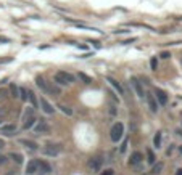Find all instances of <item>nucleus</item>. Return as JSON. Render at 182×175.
<instances>
[{
	"label": "nucleus",
	"instance_id": "1",
	"mask_svg": "<svg viewBox=\"0 0 182 175\" xmlns=\"http://www.w3.org/2000/svg\"><path fill=\"white\" fill-rule=\"evenodd\" d=\"M55 82L60 84V85H69V84L74 82V76L66 71H58L55 74Z\"/></svg>",
	"mask_w": 182,
	"mask_h": 175
},
{
	"label": "nucleus",
	"instance_id": "2",
	"mask_svg": "<svg viewBox=\"0 0 182 175\" xmlns=\"http://www.w3.org/2000/svg\"><path fill=\"white\" fill-rule=\"evenodd\" d=\"M124 135V124L123 122H116L115 125L111 127V132H110V137L115 143H118Z\"/></svg>",
	"mask_w": 182,
	"mask_h": 175
},
{
	"label": "nucleus",
	"instance_id": "3",
	"mask_svg": "<svg viewBox=\"0 0 182 175\" xmlns=\"http://www.w3.org/2000/svg\"><path fill=\"white\" fill-rule=\"evenodd\" d=\"M63 151V146L61 145H45L44 146V153L47 156H56Z\"/></svg>",
	"mask_w": 182,
	"mask_h": 175
},
{
	"label": "nucleus",
	"instance_id": "4",
	"mask_svg": "<svg viewBox=\"0 0 182 175\" xmlns=\"http://www.w3.org/2000/svg\"><path fill=\"white\" fill-rule=\"evenodd\" d=\"M131 84H132L134 90H135V92H137V95H139L140 98H144V96H145V93H144V87H142V84H140V80L137 79V77H132V79H131Z\"/></svg>",
	"mask_w": 182,
	"mask_h": 175
},
{
	"label": "nucleus",
	"instance_id": "5",
	"mask_svg": "<svg viewBox=\"0 0 182 175\" xmlns=\"http://www.w3.org/2000/svg\"><path fill=\"white\" fill-rule=\"evenodd\" d=\"M155 98L158 100V103L160 104L168 103V95H166L165 90H161V89H155Z\"/></svg>",
	"mask_w": 182,
	"mask_h": 175
},
{
	"label": "nucleus",
	"instance_id": "6",
	"mask_svg": "<svg viewBox=\"0 0 182 175\" xmlns=\"http://www.w3.org/2000/svg\"><path fill=\"white\" fill-rule=\"evenodd\" d=\"M40 108H42V111L45 114H53V113H55V108H53L52 104H50L45 98H44V96L40 98Z\"/></svg>",
	"mask_w": 182,
	"mask_h": 175
},
{
	"label": "nucleus",
	"instance_id": "7",
	"mask_svg": "<svg viewBox=\"0 0 182 175\" xmlns=\"http://www.w3.org/2000/svg\"><path fill=\"white\" fill-rule=\"evenodd\" d=\"M35 84H37V87H39V89H42L44 92H52V93L55 92V93H58V90H56V89H50L42 77H37V79H35Z\"/></svg>",
	"mask_w": 182,
	"mask_h": 175
},
{
	"label": "nucleus",
	"instance_id": "8",
	"mask_svg": "<svg viewBox=\"0 0 182 175\" xmlns=\"http://www.w3.org/2000/svg\"><path fill=\"white\" fill-rule=\"evenodd\" d=\"M0 132L3 135H7V137H11V135L16 132V125H13V124H8V125H2V129H0Z\"/></svg>",
	"mask_w": 182,
	"mask_h": 175
},
{
	"label": "nucleus",
	"instance_id": "9",
	"mask_svg": "<svg viewBox=\"0 0 182 175\" xmlns=\"http://www.w3.org/2000/svg\"><path fill=\"white\" fill-rule=\"evenodd\" d=\"M147 103L148 106H150V109L153 111V113H156L158 111V103H156V98H155V95H150V93H147Z\"/></svg>",
	"mask_w": 182,
	"mask_h": 175
},
{
	"label": "nucleus",
	"instance_id": "10",
	"mask_svg": "<svg viewBox=\"0 0 182 175\" xmlns=\"http://www.w3.org/2000/svg\"><path fill=\"white\" fill-rule=\"evenodd\" d=\"M50 132V127L45 124V120L40 119V122H39V125L35 127V133H49Z\"/></svg>",
	"mask_w": 182,
	"mask_h": 175
},
{
	"label": "nucleus",
	"instance_id": "11",
	"mask_svg": "<svg viewBox=\"0 0 182 175\" xmlns=\"http://www.w3.org/2000/svg\"><path fill=\"white\" fill-rule=\"evenodd\" d=\"M144 159V154L140 151H135V153H132V156H131V159H129V164L131 165H137L140 161Z\"/></svg>",
	"mask_w": 182,
	"mask_h": 175
},
{
	"label": "nucleus",
	"instance_id": "12",
	"mask_svg": "<svg viewBox=\"0 0 182 175\" xmlns=\"http://www.w3.org/2000/svg\"><path fill=\"white\" fill-rule=\"evenodd\" d=\"M37 167H39V161H29L28 165H26V174L32 175L34 172H37Z\"/></svg>",
	"mask_w": 182,
	"mask_h": 175
},
{
	"label": "nucleus",
	"instance_id": "13",
	"mask_svg": "<svg viewBox=\"0 0 182 175\" xmlns=\"http://www.w3.org/2000/svg\"><path fill=\"white\" fill-rule=\"evenodd\" d=\"M39 170L42 172L44 175H49L50 172H52V167H50V164H47L45 161H39Z\"/></svg>",
	"mask_w": 182,
	"mask_h": 175
},
{
	"label": "nucleus",
	"instance_id": "14",
	"mask_svg": "<svg viewBox=\"0 0 182 175\" xmlns=\"http://www.w3.org/2000/svg\"><path fill=\"white\" fill-rule=\"evenodd\" d=\"M100 165H102V159H98V158H94V159L89 161V167H90L92 170H95V172L100 170Z\"/></svg>",
	"mask_w": 182,
	"mask_h": 175
},
{
	"label": "nucleus",
	"instance_id": "15",
	"mask_svg": "<svg viewBox=\"0 0 182 175\" xmlns=\"http://www.w3.org/2000/svg\"><path fill=\"white\" fill-rule=\"evenodd\" d=\"M19 143L24 145L26 148H29V149H32V151H35V149L39 148V145L35 143V141H32V140H19Z\"/></svg>",
	"mask_w": 182,
	"mask_h": 175
},
{
	"label": "nucleus",
	"instance_id": "16",
	"mask_svg": "<svg viewBox=\"0 0 182 175\" xmlns=\"http://www.w3.org/2000/svg\"><path fill=\"white\" fill-rule=\"evenodd\" d=\"M106 80H108V82H110V84H111V85H113V87H115V89H116V90H118V92H119V95H123V93H124L123 87L119 85V82H116V80H115V79H113V77H106Z\"/></svg>",
	"mask_w": 182,
	"mask_h": 175
},
{
	"label": "nucleus",
	"instance_id": "17",
	"mask_svg": "<svg viewBox=\"0 0 182 175\" xmlns=\"http://www.w3.org/2000/svg\"><path fill=\"white\" fill-rule=\"evenodd\" d=\"M10 159H13L16 164H23V156L19 154V153H10V156H8Z\"/></svg>",
	"mask_w": 182,
	"mask_h": 175
},
{
	"label": "nucleus",
	"instance_id": "18",
	"mask_svg": "<svg viewBox=\"0 0 182 175\" xmlns=\"http://www.w3.org/2000/svg\"><path fill=\"white\" fill-rule=\"evenodd\" d=\"M77 77H79V79L82 80L84 84H90V82H92V77H89L87 74H84V72H79V74H77Z\"/></svg>",
	"mask_w": 182,
	"mask_h": 175
},
{
	"label": "nucleus",
	"instance_id": "19",
	"mask_svg": "<svg viewBox=\"0 0 182 175\" xmlns=\"http://www.w3.org/2000/svg\"><path fill=\"white\" fill-rule=\"evenodd\" d=\"M58 108L61 109V113H63V114H66V116H73V109H71V108L65 106V104H58Z\"/></svg>",
	"mask_w": 182,
	"mask_h": 175
},
{
	"label": "nucleus",
	"instance_id": "20",
	"mask_svg": "<svg viewBox=\"0 0 182 175\" xmlns=\"http://www.w3.org/2000/svg\"><path fill=\"white\" fill-rule=\"evenodd\" d=\"M28 100H29V101H31V104H32V106H37V100H35V95H34V93H32L31 92V90H28Z\"/></svg>",
	"mask_w": 182,
	"mask_h": 175
},
{
	"label": "nucleus",
	"instance_id": "21",
	"mask_svg": "<svg viewBox=\"0 0 182 175\" xmlns=\"http://www.w3.org/2000/svg\"><path fill=\"white\" fill-rule=\"evenodd\" d=\"M153 143H155V146H156V149L161 148V132H156V135H155V138H153Z\"/></svg>",
	"mask_w": 182,
	"mask_h": 175
},
{
	"label": "nucleus",
	"instance_id": "22",
	"mask_svg": "<svg viewBox=\"0 0 182 175\" xmlns=\"http://www.w3.org/2000/svg\"><path fill=\"white\" fill-rule=\"evenodd\" d=\"M10 92H11V96H15V98L19 96V89L16 85H10Z\"/></svg>",
	"mask_w": 182,
	"mask_h": 175
},
{
	"label": "nucleus",
	"instance_id": "23",
	"mask_svg": "<svg viewBox=\"0 0 182 175\" xmlns=\"http://www.w3.org/2000/svg\"><path fill=\"white\" fill-rule=\"evenodd\" d=\"M147 156H148V164H155V154H153V151L151 149H147Z\"/></svg>",
	"mask_w": 182,
	"mask_h": 175
},
{
	"label": "nucleus",
	"instance_id": "24",
	"mask_svg": "<svg viewBox=\"0 0 182 175\" xmlns=\"http://www.w3.org/2000/svg\"><path fill=\"white\" fill-rule=\"evenodd\" d=\"M19 96L23 101H28V90L26 89H19Z\"/></svg>",
	"mask_w": 182,
	"mask_h": 175
},
{
	"label": "nucleus",
	"instance_id": "25",
	"mask_svg": "<svg viewBox=\"0 0 182 175\" xmlns=\"http://www.w3.org/2000/svg\"><path fill=\"white\" fill-rule=\"evenodd\" d=\"M161 170H163V162H158V164L153 167V174H160Z\"/></svg>",
	"mask_w": 182,
	"mask_h": 175
},
{
	"label": "nucleus",
	"instance_id": "26",
	"mask_svg": "<svg viewBox=\"0 0 182 175\" xmlns=\"http://www.w3.org/2000/svg\"><path fill=\"white\" fill-rule=\"evenodd\" d=\"M150 68L153 69V71H156V68H158V61H156V58H151V59H150Z\"/></svg>",
	"mask_w": 182,
	"mask_h": 175
},
{
	"label": "nucleus",
	"instance_id": "27",
	"mask_svg": "<svg viewBox=\"0 0 182 175\" xmlns=\"http://www.w3.org/2000/svg\"><path fill=\"white\" fill-rule=\"evenodd\" d=\"M100 175H115V170H113V169H106V170H103Z\"/></svg>",
	"mask_w": 182,
	"mask_h": 175
},
{
	"label": "nucleus",
	"instance_id": "28",
	"mask_svg": "<svg viewBox=\"0 0 182 175\" xmlns=\"http://www.w3.org/2000/svg\"><path fill=\"white\" fill-rule=\"evenodd\" d=\"M169 56H171V53L169 52H161V58H165V59H168Z\"/></svg>",
	"mask_w": 182,
	"mask_h": 175
},
{
	"label": "nucleus",
	"instance_id": "29",
	"mask_svg": "<svg viewBox=\"0 0 182 175\" xmlns=\"http://www.w3.org/2000/svg\"><path fill=\"white\" fill-rule=\"evenodd\" d=\"M7 161H8V159H7V156H3V154L0 156V165H3Z\"/></svg>",
	"mask_w": 182,
	"mask_h": 175
},
{
	"label": "nucleus",
	"instance_id": "30",
	"mask_svg": "<svg viewBox=\"0 0 182 175\" xmlns=\"http://www.w3.org/2000/svg\"><path fill=\"white\" fill-rule=\"evenodd\" d=\"M13 58H0V64H3V63H10Z\"/></svg>",
	"mask_w": 182,
	"mask_h": 175
},
{
	"label": "nucleus",
	"instance_id": "31",
	"mask_svg": "<svg viewBox=\"0 0 182 175\" xmlns=\"http://www.w3.org/2000/svg\"><path fill=\"white\" fill-rule=\"evenodd\" d=\"M0 42H3V44H8V42H10V39H8V37H3V35H0Z\"/></svg>",
	"mask_w": 182,
	"mask_h": 175
},
{
	"label": "nucleus",
	"instance_id": "32",
	"mask_svg": "<svg viewBox=\"0 0 182 175\" xmlns=\"http://www.w3.org/2000/svg\"><path fill=\"white\" fill-rule=\"evenodd\" d=\"M126 146H127V143L124 141V143H123V146H121V153H124V151H126Z\"/></svg>",
	"mask_w": 182,
	"mask_h": 175
},
{
	"label": "nucleus",
	"instance_id": "33",
	"mask_svg": "<svg viewBox=\"0 0 182 175\" xmlns=\"http://www.w3.org/2000/svg\"><path fill=\"white\" fill-rule=\"evenodd\" d=\"M3 146H5V141L2 140V138H0V148H3Z\"/></svg>",
	"mask_w": 182,
	"mask_h": 175
},
{
	"label": "nucleus",
	"instance_id": "34",
	"mask_svg": "<svg viewBox=\"0 0 182 175\" xmlns=\"http://www.w3.org/2000/svg\"><path fill=\"white\" fill-rule=\"evenodd\" d=\"M176 175H182V169H179V170L176 172Z\"/></svg>",
	"mask_w": 182,
	"mask_h": 175
},
{
	"label": "nucleus",
	"instance_id": "35",
	"mask_svg": "<svg viewBox=\"0 0 182 175\" xmlns=\"http://www.w3.org/2000/svg\"><path fill=\"white\" fill-rule=\"evenodd\" d=\"M179 151H181V154H182V146H179Z\"/></svg>",
	"mask_w": 182,
	"mask_h": 175
}]
</instances>
